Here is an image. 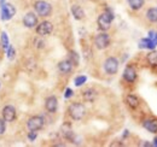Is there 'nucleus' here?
Masks as SVG:
<instances>
[{"label":"nucleus","mask_w":157,"mask_h":147,"mask_svg":"<svg viewBox=\"0 0 157 147\" xmlns=\"http://www.w3.org/2000/svg\"><path fill=\"white\" fill-rule=\"evenodd\" d=\"M114 19V13L110 9H106L103 13L99 15L98 19H97V24H98V28L101 32H106L110 25H111V22Z\"/></svg>","instance_id":"f257e3e1"},{"label":"nucleus","mask_w":157,"mask_h":147,"mask_svg":"<svg viewBox=\"0 0 157 147\" xmlns=\"http://www.w3.org/2000/svg\"><path fill=\"white\" fill-rule=\"evenodd\" d=\"M68 112H69V116L74 119V121H80L85 117L86 115V107L83 104L81 103H74L69 106L68 109Z\"/></svg>","instance_id":"f03ea898"},{"label":"nucleus","mask_w":157,"mask_h":147,"mask_svg":"<svg viewBox=\"0 0 157 147\" xmlns=\"http://www.w3.org/2000/svg\"><path fill=\"white\" fill-rule=\"evenodd\" d=\"M34 9L40 17H48L52 13V6L45 0H38L34 4Z\"/></svg>","instance_id":"7ed1b4c3"},{"label":"nucleus","mask_w":157,"mask_h":147,"mask_svg":"<svg viewBox=\"0 0 157 147\" xmlns=\"http://www.w3.org/2000/svg\"><path fill=\"white\" fill-rule=\"evenodd\" d=\"M94 45H96V47L98 50H105V48H108L109 45H110V36L105 32L99 33L94 37Z\"/></svg>","instance_id":"20e7f679"},{"label":"nucleus","mask_w":157,"mask_h":147,"mask_svg":"<svg viewBox=\"0 0 157 147\" xmlns=\"http://www.w3.org/2000/svg\"><path fill=\"white\" fill-rule=\"evenodd\" d=\"M104 70L108 75H115L118 71V60L115 57H109L104 62Z\"/></svg>","instance_id":"39448f33"},{"label":"nucleus","mask_w":157,"mask_h":147,"mask_svg":"<svg viewBox=\"0 0 157 147\" xmlns=\"http://www.w3.org/2000/svg\"><path fill=\"white\" fill-rule=\"evenodd\" d=\"M44 124H45V119H44V117H41V116H33V117H30L29 119H28V122H27V127L29 130H34V131H38L40 129L44 127Z\"/></svg>","instance_id":"423d86ee"},{"label":"nucleus","mask_w":157,"mask_h":147,"mask_svg":"<svg viewBox=\"0 0 157 147\" xmlns=\"http://www.w3.org/2000/svg\"><path fill=\"white\" fill-rule=\"evenodd\" d=\"M53 32V24L48 21H44L36 25V33L40 36H46L50 35Z\"/></svg>","instance_id":"0eeeda50"},{"label":"nucleus","mask_w":157,"mask_h":147,"mask_svg":"<svg viewBox=\"0 0 157 147\" xmlns=\"http://www.w3.org/2000/svg\"><path fill=\"white\" fill-rule=\"evenodd\" d=\"M16 13V9L12 4H4L1 5V19L9 21L11 19Z\"/></svg>","instance_id":"6e6552de"},{"label":"nucleus","mask_w":157,"mask_h":147,"mask_svg":"<svg viewBox=\"0 0 157 147\" xmlns=\"http://www.w3.org/2000/svg\"><path fill=\"white\" fill-rule=\"evenodd\" d=\"M1 115H2V119L5 122H13L16 119V109L11 105H7L5 106L2 111H1Z\"/></svg>","instance_id":"1a4fd4ad"},{"label":"nucleus","mask_w":157,"mask_h":147,"mask_svg":"<svg viewBox=\"0 0 157 147\" xmlns=\"http://www.w3.org/2000/svg\"><path fill=\"white\" fill-rule=\"evenodd\" d=\"M23 24L27 28H35L38 25V16L33 12L25 13V16L23 17Z\"/></svg>","instance_id":"9d476101"},{"label":"nucleus","mask_w":157,"mask_h":147,"mask_svg":"<svg viewBox=\"0 0 157 147\" xmlns=\"http://www.w3.org/2000/svg\"><path fill=\"white\" fill-rule=\"evenodd\" d=\"M123 78L129 82V83H133L136 80H137V70L134 66L132 65H127L124 71H123Z\"/></svg>","instance_id":"9b49d317"},{"label":"nucleus","mask_w":157,"mask_h":147,"mask_svg":"<svg viewBox=\"0 0 157 147\" xmlns=\"http://www.w3.org/2000/svg\"><path fill=\"white\" fill-rule=\"evenodd\" d=\"M45 107L50 113H55L58 109V100L55 95H51L48 98H46L45 100Z\"/></svg>","instance_id":"f8f14e48"},{"label":"nucleus","mask_w":157,"mask_h":147,"mask_svg":"<svg viewBox=\"0 0 157 147\" xmlns=\"http://www.w3.org/2000/svg\"><path fill=\"white\" fill-rule=\"evenodd\" d=\"M60 134L63 135L64 139L71 141L74 139V131H73V128H71V124L70 123H64L62 127H60Z\"/></svg>","instance_id":"ddd939ff"},{"label":"nucleus","mask_w":157,"mask_h":147,"mask_svg":"<svg viewBox=\"0 0 157 147\" xmlns=\"http://www.w3.org/2000/svg\"><path fill=\"white\" fill-rule=\"evenodd\" d=\"M73 63L69 60V59H65V60H62V62H59L58 63V70L60 71L62 74H69L71 73V70H73Z\"/></svg>","instance_id":"4468645a"},{"label":"nucleus","mask_w":157,"mask_h":147,"mask_svg":"<svg viewBox=\"0 0 157 147\" xmlns=\"http://www.w3.org/2000/svg\"><path fill=\"white\" fill-rule=\"evenodd\" d=\"M143 127L150 133H154V134L157 133V122L154 119H145L143 122Z\"/></svg>","instance_id":"2eb2a0df"},{"label":"nucleus","mask_w":157,"mask_h":147,"mask_svg":"<svg viewBox=\"0 0 157 147\" xmlns=\"http://www.w3.org/2000/svg\"><path fill=\"white\" fill-rule=\"evenodd\" d=\"M71 13H73L74 18L78 19V21H81V19L85 18V11L78 5H73L71 6Z\"/></svg>","instance_id":"dca6fc26"},{"label":"nucleus","mask_w":157,"mask_h":147,"mask_svg":"<svg viewBox=\"0 0 157 147\" xmlns=\"http://www.w3.org/2000/svg\"><path fill=\"white\" fill-rule=\"evenodd\" d=\"M126 103H127V105H128L131 109H137L138 106H139V104H140L139 98H138L137 95H134V94H129V95H127V98H126Z\"/></svg>","instance_id":"f3484780"},{"label":"nucleus","mask_w":157,"mask_h":147,"mask_svg":"<svg viewBox=\"0 0 157 147\" xmlns=\"http://www.w3.org/2000/svg\"><path fill=\"white\" fill-rule=\"evenodd\" d=\"M82 96H83V99H85L86 101L92 103V101H94V99L97 98V92H96L93 88H88V89H86L85 92L82 93Z\"/></svg>","instance_id":"a211bd4d"},{"label":"nucleus","mask_w":157,"mask_h":147,"mask_svg":"<svg viewBox=\"0 0 157 147\" xmlns=\"http://www.w3.org/2000/svg\"><path fill=\"white\" fill-rule=\"evenodd\" d=\"M146 18L149 19L150 22L152 23H156L157 22V7H151L147 10L146 12Z\"/></svg>","instance_id":"6ab92c4d"},{"label":"nucleus","mask_w":157,"mask_h":147,"mask_svg":"<svg viewBox=\"0 0 157 147\" xmlns=\"http://www.w3.org/2000/svg\"><path fill=\"white\" fill-rule=\"evenodd\" d=\"M140 47L141 48H149V50H154L155 48V42L149 37V39H143L140 40Z\"/></svg>","instance_id":"aec40b11"},{"label":"nucleus","mask_w":157,"mask_h":147,"mask_svg":"<svg viewBox=\"0 0 157 147\" xmlns=\"http://www.w3.org/2000/svg\"><path fill=\"white\" fill-rule=\"evenodd\" d=\"M146 59H147V63L151 66H157V51H151L147 55Z\"/></svg>","instance_id":"412c9836"},{"label":"nucleus","mask_w":157,"mask_h":147,"mask_svg":"<svg viewBox=\"0 0 157 147\" xmlns=\"http://www.w3.org/2000/svg\"><path fill=\"white\" fill-rule=\"evenodd\" d=\"M128 2H129L131 9H132V10H134V11L140 10V9L144 6V0H129Z\"/></svg>","instance_id":"4be33fe9"},{"label":"nucleus","mask_w":157,"mask_h":147,"mask_svg":"<svg viewBox=\"0 0 157 147\" xmlns=\"http://www.w3.org/2000/svg\"><path fill=\"white\" fill-rule=\"evenodd\" d=\"M68 59L73 63V65H75V66L78 65V55L75 51H70V52H69V58H68Z\"/></svg>","instance_id":"5701e85b"},{"label":"nucleus","mask_w":157,"mask_h":147,"mask_svg":"<svg viewBox=\"0 0 157 147\" xmlns=\"http://www.w3.org/2000/svg\"><path fill=\"white\" fill-rule=\"evenodd\" d=\"M1 46L5 51H7L9 46H10V42H9V37H7V34L6 33H2L1 34Z\"/></svg>","instance_id":"b1692460"},{"label":"nucleus","mask_w":157,"mask_h":147,"mask_svg":"<svg viewBox=\"0 0 157 147\" xmlns=\"http://www.w3.org/2000/svg\"><path fill=\"white\" fill-rule=\"evenodd\" d=\"M86 81H87V77L82 75V76H78V77L75 78V81H74V82H75V85H76L78 87H80V86H82Z\"/></svg>","instance_id":"393cba45"},{"label":"nucleus","mask_w":157,"mask_h":147,"mask_svg":"<svg viewBox=\"0 0 157 147\" xmlns=\"http://www.w3.org/2000/svg\"><path fill=\"white\" fill-rule=\"evenodd\" d=\"M7 57H9V59L15 58V48L12 46H9V48H7Z\"/></svg>","instance_id":"a878e982"},{"label":"nucleus","mask_w":157,"mask_h":147,"mask_svg":"<svg viewBox=\"0 0 157 147\" xmlns=\"http://www.w3.org/2000/svg\"><path fill=\"white\" fill-rule=\"evenodd\" d=\"M36 136H38V134H36V131H34V130H30L29 134H28V139H29V141H34V140L36 139Z\"/></svg>","instance_id":"bb28decb"},{"label":"nucleus","mask_w":157,"mask_h":147,"mask_svg":"<svg viewBox=\"0 0 157 147\" xmlns=\"http://www.w3.org/2000/svg\"><path fill=\"white\" fill-rule=\"evenodd\" d=\"M5 130H6V126H5V121L1 118L0 119V135H2L4 133H5Z\"/></svg>","instance_id":"cd10ccee"},{"label":"nucleus","mask_w":157,"mask_h":147,"mask_svg":"<svg viewBox=\"0 0 157 147\" xmlns=\"http://www.w3.org/2000/svg\"><path fill=\"white\" fill-rule=\"evenodd\" d=\"M64 96H65V99H68V98L73 96V89H71V88H67V91H65V94H64Z\"/></svg>","instance_id":"c85d7f7f"},{"label":"nucleus","mask_w":157,"mask_h":147,"mask_svg":"<svg viewBox=\"0 0 157 147\" xmlns=\"http://www.w3.org/2000/svg\"><path fill=\"white\" fill-rule=\"evenodd\" d=\"M141 146H145V147L152 146V144H150V142H143V144H141Z\"/></svg>","instance_id":"c756f323"},{"label":"nucleus","mask_w":157,"mask_h":147,"mask_svg":"<svg viewBox=\"0 0 157 147\" xmlns=\"http://www.w3.org/2000/svg\"><path fill=\"white\" fill-rule=\"evenodd\" d=\"M152 41L155 42V45H157V33L155 34V36H154V39H152Z\"/></svg>","instance_id":"7c9ffc66"},{"label":"nucleus","mask_w":157,"mask_h":147,"mask_svg":"<svg viewBox=\"0 0 157 147\" xmlns=\"http://www.w3.org/2000/svg\"><path fill=\"white\" fill-rule=\"evenodd\" d=\"M152 145H155L157 147V138H155V140H154V142H152Z\"/></svg>","instance_id":"2f4dec72"},{"label":"nucleus","mask_w":157,"mask_h":147,"mask_svg":"<svg viewBox=\"0 0 157 147\" xmlns=\"http://www.w3.org/2000/svg\"><path fill=\"white\" fill-rule=\"evenodd\" d=\"M127 1H129V0H127Z\"/></svg>","instance_id":"473e14b6"}]
</instances>
